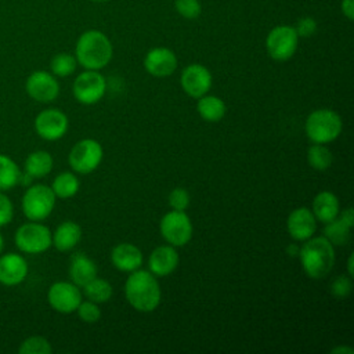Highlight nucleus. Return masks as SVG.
<instances>
[{"instance_id": "f257e3e1", "label": "nucleus", "mask_w": 354, "mask_h": 354, "mask_svg": "<svg viewBox=\"0 0 354 354\" xmlns=\"http://www.w3.org/2000/svg\"><path fill=\"white\" fill-rule=\"evenodd\" d=\"M124 296L134 310L140 313H151L158 308L162 299V290L152 272L138 268L127 277Z\"/></svg>"}, {"instance_id": "f03ea898", "label": "nucleus", "mask_w": 354, "mask_h": 354, "mask_svg": "<svg viewBox=\"0 0 354 354\" xmlns=\"http://www.w3.org/2000/svg\"><path fill=\"white\" fill-rule=\"evenodd\" d=\"M303 271L311 279L325 278L335 266V246L322 235L311 236L299 248Z\"/></svg>"}, {"instance_id": "7ed1b4c3", "label": "nucleus", "mask_w": 354, "mask_h": 354, "mask_svg": "<svg viewBox=\"0 0 354 354\" xmlns=\"http://www.w3.org/2000/svg\"><path fill=\"white\" fill-rule=\"evenodd\" d=\"M113 55V47L108 36L100 30L90 29L82 33L76 41L75 57L84 69L100 71L105 68Z\"/></svg>"}, {"instance_id": "20e7f679", "label": "nucleus", "mask_w": 354, "mask_h": 354, "mask_svg": "<svg viewBox=\"0 0 354 354\" xmlns=\"http://www.w3.org/2000/svg\"><path fill=\"white\" fill-rule=\"evenodd\" d=\"M342 129V118L339 113L328 108L313 111L304 123L306 136L315 144H328L335 141L340 136Z\"/></svg>"}, {"instance_id": "39448f33", "label": "nucleus", "mask_w": 354, "mask_h": 354, "mask_svg": "<svg viewBox=\"0 0 354 354\" xmlns=\"http://www.w3.org/2000/svg\"><path fill=\"white\" fill-rule=\"evenodd\" d=\"M55 199L51 187L46 184L29 185L21 199L22 213L30 221H43L53 213Z\"/></svg>"}, {"instance_id": "423d86ee", "label": "nucleus", "mask_w": 354, "mask_h": 354, "mask_svg": "<svg viewBox=\"0 0 354 354\" xmlns=\"http://www.w3.org/2000/svg\"><path fill=\"white\" fill-rule=\"evenodd\" d=\"M17 249L26 254H40L51 246V231L40 221H28L21 224L14 234Z\"/></svg>"}, {"instance_id": "0eeeda50", "label": "nucleus", "mask_w": 354, "mask_h": 354, "mask_svg": "<svg viewBox=\"0 0 354 354\" xmlns=\"http://www.w3.org/2000/svg\"><path fill=\"white\" fill-rule=\"evenodd\" d=\"M102 145L94 138H83L77 141L68 155L69 166L79 174H88L94 171L102 162Z\"/></svg>"}, {"instance_id": "6e6552de", "label": "nucleus", "mask_w": 354, "mask_h": 354, "mask_svg": "<svg viewBox=\"0 0 354 354\" xmlns=\"http://www.w3.org/2000/svg\"><path fill=\"white\" fill-rule=\"evenodd\" d=\"M162 238L174 248H181L187 245L194 232L191 218L185 212L170 210L162 218L159 224Z\"/></svg>"}, {"instance_id": "1a4fd4ad", "label": "nucleus", "mask_w": 354, "mask_h": 354, "mask_svg": "<svg viewBox=\"0 0 354 354\" xmlns=\"http://www.w3.org/2000/svg\"><path fill=\"white\" fill-rule=\"evenodd\" d=\"M299 46V36L293 26L278 25L272 28L266 37V48L274 61L290 59Z\"/></svg>"}, {"instance_id": "9d476101", "label": "nucleus", "mask_w": 354, "mask_h": 354, "mask_svg": "<svg viewBox=\"0 0 354 354\" xmlns=\"http://www.w3.org/2000/svg\"><path fill=\"white\" fill-rule=\"evenodd\" d=\"M106 91L105 77L98 71L86 69L73 80L72 93L77 102L83 105H94L102 100Z\"/></svg>"}, {"instance_id": "9b49d317", "label": "nucleus", "mask_w": 354, "mask_h": 354, "mask_svg": "<svg viewBox=\"0 0 354 354\" xmlns=\"http://www.w3.org/2000/svg\"><path fill=\"white\" fill-rule=\"evenodd\" d=\"M33 126L40 138L46 141H57L66 134L69 120L61 109L47 108L36 115Z\"/></svg>"}, {"instance_id": "f8f14e48", "label": "nucleus", "mask_w": 354, "mask_h": 354, "mask_svg": "<svg viewBox=\"0 0 354 354\" xmlns=\"http://www.w3.org/2000/svg\"><path fill=\"white\" fill-rule=\"evenodd\" d=\"M47 300L51 308L57 313L72 314L82 301V292L73 282L58 281L48 288Z\"/></svg>"}, {"instance_id": "ddd939ff", "label": "nucleus", "mask_w": 354, "mask_h": 354, "mask_svg": "<svg viewBox=\"0 0 354 354\" xmlns=\"http://www.w3.org/2000/svg\"><path fill=\"white\" fill-rule=\"evenodd\" d=\"M25 90L36 102L50 104L59 95V83L53 73L47 71H35L28 76Z\"/></svg>"}, {"instance_id": "4468645a", "label": "nucleus", "mask_w": 354, "mask_h": 354, "mask_svg": "<svg viewBox=\"0 0 354 354\" xmlns=\"http://www.w3.org/2000/svg\"><path fill=\"white\" fill-rule=\"evenodd\" d=\"M180 83L185 94L192 98H199L212 87L213 79L210 71L201 64H191L185 66L180 76Z\"/></svg>"}, {"instance_id": "2eb2a0df", "label": "nucleus", "mask_w": 354, "mask_h": 354, "mask_svg": "<svg viewBox=\"0 0 354 354\" xmlns=\"http://www.w3.org/2000/svg\"><path fill=\"white\" fill-rule=\"evenodd\" d=\"M28 261L22 254L8 252L0 254V283L4 286H17L28 277Z\"/></svg>"}, {"instance_id": "dca6fc26", "label": "nucleus", "mask_w": 354, "mask_h": 354, "mask_svg": "<svg viewBox=\"0 0 354 354\" xmlns=\"http://www.w3.org/2000/svg\"><path fill=\"white\" fill-rule=\"evenodd\" d=\"M144 68L151 76L167 77L177 69V57L167 47H155L147 53Z\"/></svg>"}, {"instance_id": "f3484780", "label": "nucleus", "mask_w": 354, "mask_h": 354, "mask_svg": "<svg viewBox=\"0 0 354 354\" xmlns=\"http://www.w3.org/2000/svg\"><path fill=\"white\" fill-rule=\"evenodd\" d=\"M286 228L293 241L304 242L317 231V220L308 207L300 206L289 213Z\"/></svg>"}, {"instance_id": "a211bd4d", "label": "nucleus", "mask_w": 354, "mask_h": 354, "mask_svg": "<svg viewBox=\"0 0 354 354\" xmlns=\"http://www.w3.org/2000/svg\"><path fill=\"white\" fill-rule=\"evenodd\" d=\"M180 257L174 246L162 245L155 248L148 257V268L155 277H167L178 266Z\"/></svg>"}, {"instance_id": "6ab92c4d", "label": "nucleus", "mask_w": 354, "mask_h": 354, "mask_svg": "<svg viewBox=\"0 0 354 354\" xmlns=\"http://www.w3.org/2000/svg\"><path fill=\"white\" fill-rule=\"evenodd\" d=\"M142 253L141 250L129 242L118 243L111 252V261L116 270L123 272H133L142 266Z\"/></svg>"}, {"instance_id": "aec40b11", "label": "nucleus", "mask_w": 354, "mask_h": 354, "mask_svg": "<svg viewBox=\"0 0 354 354\" xmlns=\"http://www.w3.org/2000/svg\"><path fill=\"white\" fill-rule=\"evenodd\" d=\"M82 239V228L72 220L58 224L54 232H51V246L59 252L72 250Z\"/></svg>"}, {"instance_id": "412c9836", "label": "nucleus", "mask_w": 354, "mask_h": 354, "mask_svg": "<svg viewBox=\"0 0 354 354\" xmlns=\"http://www.w3.org/2000/svg\"><path fill=\"white\" fill-rule=\"evenodd\" d=\"M69 277L71 282L83 288L87 282L97 277L98 270L95 263L84 253H75L69 261Z\"/></svg>"}, {"instance_id": "4be33fe9", "label": "nucleus", "mask_w": 354, "mask_h": 354, "mask_svg": "<svg viewBox=\"0 0 354 354\" xmlns=\"http://www.w3.org/2000/svg\"><path fill=\"white\" fill-rule=\"evenodd\" d=\"M311 212L317 221L326 224L337 217L340 213V203L337 196L330 191H321L313 199Z\"/></svg>"}, {"instance_id": "5701e85b", "label": "nucleus", "mask_w": 354, "mask_h": 354, "mask_svg": "<svg viewBox=\"0 0 354 354\" xmlns=\"http://www.w3.org/2000/svg\"><path fill=\"white\" fill-rule=\"evenodd\" d=\"M54 159L50 152L44 149H37L30 152L24 163V173L30 178H43L53 170Z\"/></svg>"}, {"instance_id": "b1692460", "label": "nucleus", "mask_w": 354, "mask_h": 354, "mask_svg": "<svg viewBox=\"0 0 354 354\" xmlns=\"http://www.w3.org/2000/svg\"><path fill=\"white\" fill-rule=\"evenodd\" d=\"M196 111L199 116L206 122H218L225 116V102L217 95H202L198 98Z\"/></svg>"}, {"instance_id": "393cba45", "label": "nucleus", "mask_w": 354, "mask_h": 354, "mask_svg": "<svg viewBox=\"0 0 354 354\" xmlns=\"http://www.w3.org/2000/svg\"><path fill=\"white\" fill-rule=\"evenodd\" d=\"M21 169L8 155L0 153V191H10L19 184Z\"/></svg>"}, {"instance_id": "a878e982", "label": "nucleus", "mask_w": 354, "mask_h": 354, "mask_svg": "<svg viewBox=\"0 0 354 354\" xmlns=\"http://www.w3.org/2000/svg\"><path fill=\"white\" fill-rule=\"evenodd\" d=\"M79 187H80L79 178L76 177V174L71 171L59 173L58 176H55V178L51 183V189L55 198H59V199H69L75 196L79 191Z\"/></svg>"}, {"instance_id": "bb28decb", "label": "nucleus", "mask_w": 354, "mask_h": 354, "mask_svg": "<svg viewBox=\"0 0 354 354\" xmlns=\"http://www.w3.org/2000/svg\"><path fill=\"white\" fill-rule=\"evenodd\" d=\"M351 225L344 223L339 216L332 221L325 224L324 236L333 245V246H344L350 242L351 235Z\"/></svg>"}, {"instance_id": "cd10ccee", "label": "nucleus", "mask_w": 354, "mask_h": 354, "mask_svg": "<svg viewBox=\"0 0 354 354\" xmlns=\"http://www.w3.org/2000/svg\"><path fill=\"white\" fill-rule=\"evenodd\" d=\"M83 293L88 300L97 304H101V303H106L111 299L113 289L106 279L95 277L83 286Z\"/></svg>"}, {"instance_id": "c85d7f7f", "label": "nucleus", "mask_w": 354, "mask_h": 354, "mask_svg": "<svg viewBox=\"0 0 354 354\" xmlns=\"http://www.w3.org/2000/svg\"><path fill=\"white\" fill-rule=\"evenodd\" d=\"M333 162V155L324 144H313L307 149V163L318 171L328 170Z\"/></svg>"}, {"instance_id": "c756f323", "label": "nucleus", "mask_w": 354, "mask_h": 354, "mask_svg": "<svg viewBox=\"0 0 354 354\" xmlns=\"http://www.w3.org/2000/svg\"><path fill=\"white\" fill-rule=\"evenodd\" d=\"M77 66L76 57L69 53H58L50 61L51 73L55 77H68L71 76Z\"/></svg>"}, {"instance_id": "7c9ffc66", "label": "nucleus", "mask_w": 354, "mask_h": 354, "mask_svg": "<svg viewBox=\"0 0 354 354\" xmlns=\"http://www.w3.org/2000/svg\"><path fill=\"white\" fill-rule=\"evenodd\" d=\"M51 351L50 342L43 336H29L18 347L19 354H51Z\"/></svg>"}, {"instance_id": "2f4dec72", "label": "nucleus", "mask_w": 354, "mask_h": 354, "mask_svg": "<svg viewBox=\"0 0 354 354\" xmlns=\"http://www.w3.org/2000/svg\"><path fill=\"white\" fill-rule=\"evenodd\" d=\"M79 318L86 324H94L101 318L100 306L91 300H82L76 308Z\"/></svg>"}, {"instance_id": "473e14b6", "label": "nucleus", "mask_w": 354, "mask_h": 354, "mask_svg": "<svg viewBox=\"0 0 354 354\" xmlns=\"http://www.w3.org/2000/svg\"><path fill=\"white\" fill-rule=\"evenodd\" d=\"M174 7L176 11L185 19H195L202 11L199 0H174Z\"/></svg>"}, {"instance_id": "72a5a7b5", "label": "nucleus", "mask_w": 354, "mask_h": 354, "mask_svg": "<svg viewBox=\"0 0 354 354\" xmlns=\"http://www.w3.org/2000/svg\"><path fill=\"white\" fill-rule=\"evenodd\" d=\"M169 206L171 210H178V212H185L187 207L189 206V194L185 188H174L170 191L167 196Z\"/></svg>"}, {"instance_id": "f704fd0d", "label": "nucleus", "mask_w": 354, "mask_h": 354, "mask_svg": "<svg viewBox=\"0 0 354 354\" xmlns=\"http://www.w3.org/2000/svg\"><path fill=\"white\" fill-rule=\"evenodd\" d=\"M353 290V281L348 275H337L330 282V293L337 299H346Z\"/></svg>"}, {"instance_id": "c9c22d12", "label": "nucleus", "mask_w": 354, "mask_h": 354, "mask_svg": "<svg viewBox=\"0 0 354 354\" xmlns=\"http://www.w3.org/2000/svg\"><path fill=\"white\" fill-rule=\"evenodd\" d=\"M14 218V205L11 199L0 191V228L8 225Z\"/></svg>"}, {"instance_id": "e433bc0d", "label": "nucleus", "mask_w": 354, "mask_h": 354, "mask_svg": "<svg viewBox=\"0 0 354 354\" xmlns=\"http://www.w3.org/2000/svg\"><path fill=\"white\" fill-rule=\"evenodd\" d=\"M293 28L299 37H310L317 32V21L313 17H303Z\"/></svg>"}, {"instance_id": "4c0bfd02", "label": "nucleus", "mask_w": 354, "mask_h": 354, "mask_svg": "<svg viewBox=\"0 0 354 354\" xmlns=\"http://www.w3.org/2000/svg\"><path fill=\"white\" fill-rule=\"evenodd\" d=\"M342 11L348 18H354V0H342Z\"/></svg>"}, {"instance_id": "58836bf2", "label": "nucleus", "mask_w": 354, "mask_h": 354, "mask_svg": "<svg viewBox=\"0 0 354 354\" xmlns=\"http://www.w3.org/2000/svg\"><path fill=\"white\" fill-rule=\"evenodd\" d=\"M330 353H333V354H353L354 350L348 346H337V347L332 348Z\"/></svg>"}, {"instance_id": "ea45409f", "label": "nucleus", "mask_w": 354, "mask_h": 354, "mask_svg": "<svg viewBox=\"0 0 354 354\" xmlns=\"http://www.w3.org/2000/svg\"><path fill=\"white\" fill-rule=\"evenodd\" d=\"M353 261H354V256L353 253L348 256V260H347V275L353 278L354 275V268H353Z\"/></svg>"}, {"instance_id": "a19ab883", "label": "nucleus", "mask_w": 354, "mask_h": 354, "mask_svg": "<svg viewBox=\"0 0 354 354\" xmlns=\"http://www.w3.org/2000/svg\"><path fill=\"white\" fill-rule=\"evenodd\" d=\"M286 252H288V254H290L292 257H295V256H297V254H299V246H297V245H295V243H292V245H289V246H288Z\"/></svg>"}, {"instance_id": "79ce46f5", "label": "nucleus", "mask_w": 354, "mask_h": 354, "mask_svg": "<svg viewBox=\"0 0 354 354\" xmlns=\"http://www.w3.org/2000/svg\"><path fill=\"white\" fill-rule=\"evenodd\" d=\"M3 250H4V236H3V234L0 232V254L3 253Z\"/></svg>"}, {"instance_id": "37998d69", "label": "nucleus", "mask_w": 354, "mask_h": 354, "mask_svg": "<svg viewBox=\"0 0 354 354\" xmlns=\"http://www.w3.org/2000/svg\"><path fill=\"white\" fill-rule=\"evenodd\" d=\"M91 1H94V3H104V1H108V0H91Z\"/></svg>"}]
</instances>
